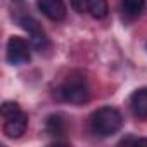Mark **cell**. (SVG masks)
I'll list each match as a JSON object with an SVG mask.
<instances>
[{
    "mask_svg": "<svg viewBox=\"0 0 147 147\" xmlns=\"http://www.w3.org/2000/svg\"><path fill=\"white\" fill-rule=\"evenodd\" d=\"M38 9L50 21H62L66 18L64 0H38Z\"/></svg>",
    "mask_w": 147,
    "mask_h": 147,
    "instance_id": "cell-6",
    "label": "cell"
},
{
    "mask_svg": "<svg viewBox=\"0 0 147 147\" xmlns=\"http://www.w3.org/2000/svg\"><path fill=\"white\" fill-rule=\"evenodd\" d=\"M2 118H4V133L9 138H19L28 128V114L21 109L18 102H4L2 104Z\"/></svg>",
    "mask_w": 147,
    "mask_h": 147,
    "instance_id": "cell-2",
    "label": "cell"
},
{
    "mask_svg": "<svg viewBox=\"0 0 147 147\" xmlns=\"http://www.w3.org/2000/svg\"><path fill=\"white\" fill-rule=\"evenodd\" d=\"M119 144H145L147 145V138H142V137H125Z\"/></svg>",
    "mask_w": 147,
    "mask_h": 147,
    "instance_id": "cell-12",
    "label": "cell"
},
{
    "mask_svg": "<svg viewBox=\"0 0 147 147\" xmlns=\"http://www.w3.org/2000/svg\"><path fill=\"white\" fill-rule=\"evenodd\" d=\"M145 49H147V43H145Z\"/></svg>",
    "mask_w": 147,
    "mask_h": 147,
    "instance_id": "cell-13",
    "label": "cell"
},
{
    "mask_svg": "<svg viewBox=\"0 0 147 147\" xmlns=\"http://www.w3.org/2000/svg\"><path fill=\"white\" fill-rule=\"evenodd\" d=\"M121 7L130 18H137L145 7V0H121Z\"/></svg>",
    "mask_w": 147,
    "mask_h": 147,
    "instance_id": "cell-10",
    "label": "cell"
},
{
    "mask_svg": "<svg viewBox=\"0 0 147 147\" xmlns=\"http://www.w3.org/2000/svg\"><path fill=\"white\" fill-rule=\"evenodd\" d=\"M7 62L12 66H21L30 62L31 54H30V45L24 38L21 36H11L7 42Z\"/></svg>",
    "mask_w": 147,
    "mask_h": 147,
    "instance_id": "cell-5",
    "label": "cell"
},
{
    "mask_svg": "<svg viewBox=\"0 0 147 147\" xmlns=\"http://www.w3.org/2000/svg\"><path fill=\"white\" fill-rule=\"evenodd\" d=\"M88 12L95 19H104L109 12L107 0H88Z\"/></svg>",
    "mask_w": 147,
    "mask_h": 147,
    "instance_id": "cell-9",
    "label": "cell"
},
{
    "mask_svg": "<svg viewBox=\"0 0 147 147\" xmlns=\"http://www.w3.org/2000/svg\"><path fill=\"white\" fill-rule=\"evenodd\" d=\"M45 131L55 142H59V138L64 137V133H66V119L61 114H50V116H47V119H45Z\"/></svg>",
    "mask_w": 147,
    "mask_h": 147,
    "instance_id": "cell-8",
    "label": "cell"
},
{
    "mask_svg": "<svg viewBox=\"0 0 147 147\" xmlns=\"http://www.w3.org/2000/svg\"><path fill=\"white\" fill-rule=\"evenodd\" d=\"M123 126V116L118 109L106 106L90 116V130L99 137H111Z\"/></svg>",
    "mask_w": 147,
    "mask_h": 147,
    "instance_id": "cell-1",
    "label": "cell"
},
{
    "mask_svg": "<svg viewBox=\"0 0 147 147\" xmlns=\"http://www.w3.org/2000/svg\"><path fill=\"white\" fill-rule=\"evenodd\" d=\"M59 95H61V99L64 102L75 104V106L88 102V99H90V87H88L87 78L82 76V75H69L62 82V85L59 88Z\"/></svg>",
    "mask_w": 147,
    "mask_h": 147,
    "instance_id": "cell-3",
    "label": "cell"
},
{
    "mask_svg": "<svg viewBox=\"0 0 147 147\" xmlns=\"http://www.w3.org/2000/svg\"><path fill=\"white\" fill-rule=\"evenodd\" d=\"M130 109L133 116L142 119L147 118V87L138 88L130 95Z\"/></svg>",
    "mask_w": 147,
    "mask_h": 147,
    "instance_id": "cell-7",
    "label": "cell"
},
{
    "mask_svg": "<svg viewBox=\"0 0 147 147\" xmlns=\"http://www.w3.org/2000/svg\"><path fill=\"white\" fill-rule=\"evenodd\" d=\"M71 7L75 9L78 14L88 12V0H71Z\"/></svg>",
    "mask_w": 147,
    "mask_h": 147,
    "instance_id": "cell-11",
    "label": "cell"
},
{
    "mask_svg": "<svg viewBox=\"0 0 147 147\" xmlns=\"http://www.w3.org/2000/svg\"><path fill=\"white\" fill-rule=\"evenodd\" d=\"M16 19L19 23V26L30 33V42H31V47L36 49L38 52L45 50V47L49 45V38L43 31V28L40 26V23L36 19H33L28 12H23V14H16Z\"/></svg>",
    "mask_w": 147,
    "mask_h": 147,
    "instance_id": "cell-4",
    "label": "cell"
}]
</instances>
